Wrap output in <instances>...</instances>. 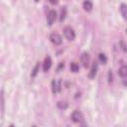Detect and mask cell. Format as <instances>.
<instances>
[{
	"label": "cell",
	"mask_w": 127,
	"mask_h": 127,
	"mask_svg": "<svg viewBox=\"0 0 127 127\" xmlns=\"http://www.w3.org/2000/svg\"><path fill=\"white\" fill-rule=\"evenodd\" d=\"M63 32H64V38L67 41H74V39H75V32H74V30L70 26L64 27V30H63Z\"/></svg>",
	"instance_id": "6da1fadb"
},
{
	"label": "cell",
	"mask_w": 127,
	"mask_h": 127,
	"mask_svg": "<svg viewBox=\"0 0 127 127\" xmlns=\"http://www.w3.org/2000/svg\"><path fill=\"white\" fill-rule=\"evenodd\" d=\"M70 119L74 123H79V124L83 125V123H82L83 122V115L79 110H74L70 115Z\"/></svg>",
	"instance_id": "7a4b0ae2"
},
{
	"label": "cell",
	"mask_w": 127,
	"mask_h": 127,
	"mask_svg": "<svg viewBox=\"0 0 127 127\" xmlns=\"http://www.w3.org/2000/svg\"><path fill=\"white\" fill-rule=\"evenodd\" d=\"M51 86H52V91L54 94L61 92L62 91V79H60V78L53 79Z\"/></svg>",
	"instance_id": "3957f363"
},
{
	"label": "cell",
	"mask_w": 127,
	"mask_h": 127,
	"mask_svg": "<svg viewBox=\"0 0 127 127\" xmlns=\"http://www.w3.org/2000/svg\"><path fill=\"white\" fill-rule=\"evenodd\" d=\"M49 39H50L51 43H53V44L56 45V46H59V45H61V44L63 43V38H62V36H61L60 34H58V33H52V34L50 35Z\"/></svg>",
	"instance_id": "277c9868"
},
{
	"label": "cell",
	"mask_w": 127,
	"mask_h": 127,
	"mask_svg": "<svg viewBox=\"0 0 127 127\" xmlns=\"http://www.w3.org/2000/svg\"><path fill=\"white\" fill-rule=\"evenodd\" d=\"M57 17H58V14H57L56 10H50L48 15H47V25L48 26H52L55 23Z\"/></svg>",
	"instance_id": "5b68a950"
},
{
	"label": "cell",
	"mask_w": 127,
	"mask_h": 127,
	"mask_svg": "<svg viewBox=\"0 0 127 127\" xmlns=\"http://www.w3.org/2000/svg\"><path fill=\"white\" fill-rule=\"evenodd\" d=\"M97 70H98V62H93L92 64H91V67L89 69V72H88V78L89 79H94L95 76H96V73H97Z\"/></svg>",
	"instance_id": "8992f818"
},
{
	"label": "cell",
	"mask_w": 127,
	"mask_h": 127,
	"mask_svg": "<svg viewBox=\"0 0 127 127\" xmlns=\"http://www.w3.org/2000/svg\"><path fill=\"white\" fill-rule=\"evenodd\" d=\"M89 62H90V57H89V54L87 52H83L81 55H80V63L82 64V66L87 68L88 65H89Z\"/></svg>",
	"instance_id": "52a82bcc"
},
{
	"label": "cell",
	"mask_w": 127,
	"mask_h": 127,
	"mask_svg": "<svg viewBox=\"0 0 127 127\" xmlns=\"http://www.w3.org/2000/svg\"><path fill=\"white\" fill-rule=\"evenodd\" d=\"M52 64H53L52 58H51L50 56H47V57L45 58L44 62H43V70H44V72H47V71L50 70V68H51V66H52Z\"/></svg>",
	"instance_id": "ba28073f"
},
{
	"label": "cell",
	"mask_w": 127,
	"mask_h": 127,
	"mask_svg": "<svg viewBox=\"0 0 127 127\" xmlns=\"http://www.w3.org/2000/svg\"><path fill=\"white\" fill-rule=\"evenodd\" d=\"M119 11H120V14H121L122 18L127 22V4L121 3L120 6H119Z\"/></svg>",
	"instance_id": "9c48e42d"
},
{
	"label": "cell",
	"mask_w": 127,
	"mask_h": 127,
	"mask_svg": "<svg viewBox=\"0 0 127 127\" xmlns=\"http://www.w3.org/2000/svg\"><path fill=\"white\" fill-rule=\"evenodd\" d=\"M82 8H83L84 11L90 12V11L92 10V8H93V3H92V1H91V0H84V1L82 2Z\"/></svg>",
	"instance_id": "30bf717a"
},
{
	"label": "cell",
	"mask_w": 127,
	"mask_h": 127,
	"mask_svg": "<svg viewBox=\"0 0 127 127\" xmlns=\"http://www.w3.org/2000/svg\"><path fill=\"white\" fill-rule=\"evenodd\" d=\"M118 75L122 78L127 77V64H123L118 69Z\"/></svg>",
	"instance_id": "8fae6325"
},
{
	"label": "cell",
	"mask_w": 127,
	"mask_h": 127,
	"mask_svg": "<svg viewBox=\"0 0 127 127\" xmlns=\"http://www.w3.org/2000/svg\"><path fill=\"white\" fill-rule=\"evenodd\" d=\"M66 14H67V9H66V7H65V6L62 7V8H61V11H60V16H59V20H60L61 23L64 21V19H65V17H66Z\"/></svg>",
	"instance_id": "7c38bea8"
},
{
	"label": "cell",
	"mask_w": 127,
	"mask_h": 127,
	"mask_svg": "<svg viewBox=\"0 0 127 127\" xmlns=\"http://www.w3.org/2000/svg\"><path fill=\"white\" fill-rule=\"evenodd\" d=\"M39 71H40V62H38V63L35 64V66L33 67L32 72H31V77H32V78L36 77L37 74L39 73Z\"/></svg>",
	"instance_id": "4fadbf2b"
},
{
	"label": "cell",
	"mask_w": 127,
	"mask_h": 127,
	"mask_svg": "<svg viewBox=\"0 0 127 127\" xmlns=\"http://www.w3.org/2000/svg\"><path fill=\"white\" fill-rule=\"evenodd\" d=\"M69 69H70L71 72L76 73V72L79 70V65H78V64L75 63V62H71L70 64H69Z\"/></svg>",
	"instance_id": "5bb4252c"
},
{
	"label": "cell",
	"mask_w": 127,
	"mask_h": 127,
	"mask_svg": "<svg viewBox=\"0 0 127 127\" xmlns=\"http://www.w3.org/2000/svg\"><path fill=\"white\" fill-rule=\"evenodd\" d=\"M98 63H100L101 64H107V57L105 56V54H103V53L98 54Z\"/></svg>",
	"instance_id": "9a60e30c"
},
{
	"label": "cell",
	"mask_w": 127,
	"mask_h": 127,
	"mask_svg": "<svg viewBox=\"0 0 127 127\" xmlns=\"http://www.w3.org/2000/svg\"><path fill=\"white\" fill-rule=\"evenodd\" d=\"M57 106H58L59 109L64 110V109H66V108L68 107V104H67L66 101H59V102L57 103Z\"/></svg>",
	"instance_id": "2e32d148"
},
{
	"label": "cell",
	"mask_w": 127,
	"mask_h": 127,
	"mask_svg": "<svg viewBox=\"0 0 127 127\" xmlns=\"http://www.w3.org/2000/svg\"><path fill=\"white\" fill-rule=\"evenodd\" d=\"M4 115V92L3 89L1 90V117L3 118Z\"/></svg>",
	"instance_id": "e0dca14e"
},
{
	"label": "cell",
	"mask_w": 127,
	"mask_h": 127,
	"mask_svg": "<svg viewBox=\"0 0 127 127\" xmlns=\"http://www.w3.org/2000/svg\"><path fill=\"white\" fill-rule=\"evenodd\" d=\"M108 82L109 83H111L112 81H113V73H112V70L111 69H109L108 70Z\"/></svg>",
	"instance_id": "ac0fdd59"
},
{
	"label": "cell",
	"mask_w": 127,
	"mask_h": 127,
	"mask_svg": "<svg viewBox=\"0 0 127 127\" xmlns=\"http://www.w3.org/2000/svg\"><path fill=\"white\" fill-rule=\"evenodd\" d=\"M119 45H120V47H121V50L123 51V52H127V46L125 45V43L123 42V41H120V43H119Z\"/></svg>",
	"instance_id": "d6986e66"
},
{
	"label": "cell",
	"mask_w": 127,
	"mask_h": 127,
	"mask_svg": "<svg viewBox=\"0 0 127 127\" xmlns=\"http://www.w3.org/2000/svg\"><path fill=\"white\" fill-rule=\"evenodd\" d=\"M64 67V63H60V64H59V65H58L57 71H58V72H60V70H61V69H63Z\"/></svg>",
	"instance_id": "ffe728a7"
},
{
	"label": "cell",
	"mask_w": 127,
	"mask_h": 127,
	"mask_svg": "<svg viewBox=\"0 0 127 127\" xmlns=\"http://www.w3.org/2000/svg\"><path fill=\"white\" fill-rule=\"evenodd\" d=\"M52 5H57L59 3V0H48Z\"/></svg>",
	"instance_id": "44dd1931"
},
{
	"label": "cell",
	"mask_w": 127,
	"mask_h": 127,
	"mask_svg": "<svg viewBox=\"0 0 127 127\" xmlns=\"http://www.w3.org/2000/svg\"><path fill=\"white\" fill-rule=\"evenodd\" d=\"M123 84H124V85H127V81H126V80H125V79H124V80H123Z\"/></svg>",
	"instance_id": "7402d4cb"
},
{
	"label": "cell",
	"mask_w": 127,
	"mask_h": 127,
	"mask_svg": "<svg viewBox=\"0 0 127 127\" xmlns=\"http://www.w3.org/2000/svg\"><path fill=\"white\" fill-rule=\"evenodd\" d=\"M35 2H39V0H35Z\"/></svg>",
	"instance_id": "603a6c76"
},
{
	"label": "cell",
	"mask_w": 127,
	"mask_h": 127,
	"mask_svg": "<svg viewBox=\"0 0 127 127\" xmlns=\"http://www.w3.org/2000/svg\"><path fill=\"white\" fill-rule=\"evenodd\" d=\"M126 34H127V29H126Z\"/></svg>",
	"instance_id": "cb8c5ba5"
}]
</instances>
